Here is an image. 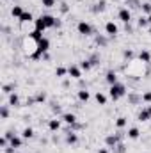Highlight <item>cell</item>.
I'll return each instance as SVG.
<instances>
[{
  "instance_id": "cell-1",
  "label": "cell",
  "mask_w": 151,
  "mask_h": 153,
  "mask_svg": "<svg viewBox=\"0 0 151 153\" xmlns=\"http://www.w3.org/2000/svg\"><path fill=\"white\" fill-rule=\"evenodd\" d=\"M109 94H110V98L112 100H119V98H123L124 94H126V87L123 85V84H114L110 85V89H109Z\"/></svg>"
},
{
  "instance_id": "cell-2",
  "label": "cell",
  "mask_w": 151,
  "mask_h": 153,
  "mask_svg": "<svg viewBox=\"0 0 151 153\" xmlns=\"http://www.w3.org/2000/svg\"><path fill=\"white\" fill-rule=\"evenodd\" d=\"M36 45H38V50H36V53H32V59H39L41 53H46V52L50 50V39L48 38H43L39 43H36Z\"/></svg>"
},
{
  "instance_id": "cell-3",
  "label": "cell",
  "mask_w": 151,
  "mask_h": 153,
  "mask_svg": "<svg viewBox=\"0 0 151 153\" xmlns=\"http://www.w3.org/2000/svg\"><path fill=\"white\" fill-rule=\"evenodd\" d=\"M76 30H78L82 36H91V34H93V27H91L87 22H80V23L76 25Z\"/></svg>"
},
{
  "instance_id": "cell-4",
  "label": "cell",
  "mask_w": 151,
  "mask_h": 153,
  "mask_svg": "<svg viewBox=\"0 0 151 153\" xmlns=\"http://www.w3.org/2000/svg\"><path fill=\"white\" fill-rule=\"evenodd\" d=\"M41 16H43V20H44V23H46L48 29H52V27H61V22H59L57 18H53V16H50V14H41Z\"/></svg>"
},
{
  "instance_id": "cell-5",
  "label": "cell",
  "mask_w": 151,
  "mask_h": 153,
  "mask_svg": "<svg viewBox=\"0 0 151 153\" xmlns=\"http://www.w3.org/2000/svg\"><path fill=\"white\" fill-rule=\"evenodd\" d=\"M117 16H119V20H121L123 23H128V22L132 20V13H130V9H128V7H123V9H119Z\"/></svg>"
},
{
  "instance_id": "cell-6",
  "label": "cell",
  "mask_w": 151,
  "mask_h": 153,
  "mask_svg": "<svg viewBox=\"0 0 151 153\" xmlns=\"http://www.w3.org/2000/svg\"><path fill=\"white\" fill-rule=\"evenodd\" d=\"M119 141H121V135H109V137L105 139V144H107L109 148H115V146L119 144Z\"/></svg>"
},
{
  "instance_id": "cell-7",
  "label": "cell",
  "mask_w": 151,
  "mask_h": 153,
  "mask_svg": "<svg viewBox=\"0 0 151 153\" xmlns=\"http://www.w3.org/2000/svg\"><path fill=\"white\" fill-rule=\"evenodd\" d=\"M105 32H107V34H109L110 38H114V36H115V34L119 32V29H117V25H115L114 22H109V23L105 25Z\"/></svg>"
},
{
  "instance_id": "cell-8",
  "label": "cell",
  "mask_w": 151,
  "mask_h": 153,
  "mask_svg": "<svg viewBox=\"0 0 151 153\" xmlns=\"http://www.w3.org/2000/svg\"><path fill=\"white\" fill-rule=\"evenodd\" d=\"M68 75L71 76V78H80V76H82V68H78V66H70V68H68Z\"/></svg>"
},
{
  "instance_id": "cell-9",
  "label": "cell",
  "mask_w": 151,
  "mask_h": 153,
  "mask_svg": "<svg viewBox=\"0 0 151 153\" xmlns=\"http://www.w3.org/2000/svg\"><path fill=\"white\" fill-rule=\"evenodd\" d=\"M34 27H36V30H41V32H44L48 27H46V23H44V20H43V16H39L34 20Z\"/></svg>"
},
{
  "instance_id": "cell-10",
  "label": "cell",
  "mask_w": 151,
  "mask_h": 153,
  "mask_svg": "<svg viewBox=\"0 0 151 153\" xmlns=\"http://www.w3.org/2000/svg\"><path fill=\"white\" fill-rule=\"evenodd\" d=\"M137 119H139V121H150L151 119V109H142V111L139 112V116H137Z\"/></svg>"
},
{
  "instance_id": "cell-11",
  "label": "cell",
  "mask_w": 151,
  "mask_h": 153,
  "mask_svg": "<svg viewBox=\"0 0 151 153\" xmlns=\"http://www.w3.org/2000/svg\"><path fill=\"white\" fill-rule=\"evenodd\" d=\"M9 143H11V148H14V150H16V148H21V144H23V139H21V137H18V135H14V137H13Z\"/></svg>"
},
{
  "instance_id": "cell-12",
  "label": "cell",
  "mask_w": 151,
  "mask_h": 153,
  "mask_svg": "<svg viewBox=\"0 0 151 153\" xmlns=\"http://www.w3.org/2000/svg\"><path fill=\"white\" fill-rule=\"evenodd\" d=\"M29 38L32 39V41H36V43H39V41L44 38V36H43V32H41V30H36V29H34V30L29 34Z\"/></svg>"
},
{
  "instance_id": "cell-13",
  "label": "cell",
  "mask_w": 151,
  "mask_h": 153,
  "mask_svg": "<svg viewBox=\"0 0 151 153\" xmlns=\"http://www.w3.org/2000/svg\"><path fill=\"white\" fill-rule=\"evenodd\" d=\"M105 80L110 84V85H114V84H117V73L115 71H109L107 75H105Z\"/></svg>"
},
{
  "instance_id": "cell-14",
  "label": "cell",
  "mask_w": 151,
  "mask_h": 153,
  "mask_svg": "<svg viewBox=\"0 0 151 153\" xmlns=\"http://www.w3.org/2000/svg\"><path fill=\"white\" fill-rule=\"evenodd\" d=\"M62 121H64V123H68V125H75V123H76V116L75 114H70V112H68V114H62Z\"/></svg>"
},
{
  "instance_id": "cell-15",
  "label": "cell",
  "mask_w": 151,
  "mask_h": 153,
  "mask_svg": "<svg viewBox=\"0 0 151 153\" xmlns=\"http://www.w3.org/2000/svg\"><path fill=\"white\" fill-rule=\"evenodd\" d=\"M48 128H50L52 132L59 130V128H61V119H50V121H48Z\"/></svg>"
},
{
  "instance_id": "cell-16",
  "label": "cell",
  "mask_w": 151,
  "mask_h": 153,
  "mask_svg": "<svg viewBox=\"0 0 151 153\" xmlns=\"http://www.w3.org/2000/svg\"><path fill=\"white\" fill-rule=\"evenodd\" d=\"M18 20H20L21 23H27V22H34V16H32V13H27V11H25Z\"/></svg>"
},
{
  "instance_id": "cell-17",
  "label": "cell",
  "mask_w": 151,
  "mask_h": 153,
  "mask_svg": "<svg viewBox=\"0 0 151 153\" xmlns=\"http://www.w3.org/2000/svg\"><path fill=\"white\" fill-rule=\"evenodd\" d=\"M66 143H68V144H76V143H78V135H76L75 132H70V134L66 135Z\"/></svg>"
},
{
  "instance_id": "cell-18",
  "label": "cell",
  "mask_w": 151,
  "mask_h": 153,
  "mask_svg": "<svg viewBox=\"0 0 151 153\" xmlns=\"http://www.w3.org/2000/svg\"><path fill=\"white\" fill-rule=\"evenodd\" d=\"M89 98H91L89 91H85V89L78 91V100H80V102H89Z\"/></svg>"
},
{
  "instance_id": "cell-19",
  "label": "cell",
  "mask_w": 151,
  "mask_h": 153,
  "mask_svg": "<svg viewBox=\"0 0 151 153\" xmlns=\"http://www.w3.org/2000/svg\"><path fill=\"white\" fill-rule=\"evenodd\" d=\"M21 137H23V139H32V137H34V130H32L30 126L23 128V132H21Z\"/></svg>"
},
{
  "instance_id": "cell-20",
  "label": "cell",
  "mask_w": 151,
  "mask_h": 153,
  "mask_svg": "<svg viewBox=\"0 0 151 153\" xmlns=\"http://www.w3.org/2000/svg\"><path fill=\"white\" fill-rule=\"evenodd\" d=\"M139 59H141L142 62H150L151 61V53L148 52V50H142V52L139 53Z\"/></svg>"
},
{
  "instance_id": "cell-21",
  "label": "cell",
  "mask_w": 151,
  "mask_h": 153,
  "mask_svg": "<svg viewBox=\"0 0 151 153\" xmlns=\"http://www.w3.org/2000/svg\"><path fill=\"white\" fill-rule=\"evenodd\" d=\"M23 13H25V11H23V9H21V7H20V5H14V7H13V9H11V14H13V16H14V18H20V16H21V14H23Z\"/></svg>"
},
{
  "instance_id": "cell-22",
  "label": "cell",
  "mask_w": 151,
  "mask_h": 153,
  "mask_svg": "<svg viewBox=\"0 0 151 153\" xmlns=\"http://www.w3.org/2000/svg\"><path fill=\"white\" fill-rule=\"evenodd\" d=\"M139 135H141L139 128H135V126H133V128H130V130H128V137H130V139H139Z\"/></svg>"
},
{
  "instance_id": "cell-23",
  "label": "cell",
  "mask_w": 151,
  "mask_h": 153,
  "mask_svg": "<svg viewBox=\"0 0 151 153\" xmlns=\"http://www.w3.org/2000/svg\"><path fill=\"white\" fill-rule=\"evenodd\" d=\"M94 98H96V102H98L100 105H105V103H107V96H105L103 93H96Z\"/></svg>"
},
{
  "instance_id": "cell-24",
  "label": "cell",
  "mask_w": 151,
  "mask_h": 153,
  "mask_svg": "<svg viewBox=\"0 0 151 153\" xmlns=\"http://www.w3.org/2000/svg\"><path fill=\"white\" fill-rule=\"evenodd\" d=\"M18 103H20L18 94H16V93H11V94H9V105H18Z\"/></svg>"
},
{
  "instance_id": "cell-25",
  "label": "cell",
  "mask_w": 151,
  "mask_h": 153,
  "mask_svg": "<svg viewBox=\"0 0 151 153\" xmlns=\"http://www.w3.org/2000/svg\"><path fill=\"white\" fill-rule=\"evenodd\" d=\"M0 116H2V119H7V117H9V109H7V105H2V107H0Z\"/></svg>"
},
{
  "instance_id": "cell-26",
  "label": "cell",
  "mask_w": 151,
  "mask_h": 153,
  "mask_svg": "<svg viewBox=\"0 0 151 153\" xmlns=\"http://www.w3.org/2000/svg\"><path fill=\"white\" fill-rule=\"evenodd\" d=\"M115 126H117V128H124V126H126V117H123V116H121V117H117Z\"/></svg>"
},
{
  "instance_id": "cell-27",
  "label": "cell",
  "mask_w": 151,
  "mask_h": 153,
  "mask_svg": "<svg viewBox=\"0 0 151 153\" xmlns=\"http://www.w3.org/2000/svg\"><path fill=\"white\" fill-rule=\"evenodd\" d=\"M105 9V0H100V4L94 5V13H101Z\"/></svg>"
},
{
  "instance_id": "cell-28",
  "label": "cell",
  "mask_w": 151,
  "mask_h": 153,
  "mask_svg": "<svg viewBox=\"0 0 151 153\" xmlns=\"http://www.w3.org/2000/svg\"><path fill=\"white\" fill-rule=\"evenodd\" d=\"M91 66H93V62H91V61H82V62H80V68H82V70H85V71H87V70H91Z\"/></svg>"
},
{
  "instance_id": "cell-29",
  "label": "cell",
  "mask_w": 151,
  "mask_h": 153,
  "mask_svg": "<svg viewBox=\"0 0 151 153\" xmlns=\"http://www.w3.org/2000/svg\"><path fill=\"white\" fill-rule=\"evenodd\" d=\"M142 13H144V14H148V16L151 14V4H150V2L142 4Z\"/></svg>"
},
{
  "instance_id": "cell-30",
  "label": "cell",
  "mask_w": 151,
  "mask_h": 153,
  "mask_svg": "<svg viewBox=\"0 0 151 153\" xmlns=\"http://www.w3.org/2000/svg\"><path fill=\"white\" fill-rule=\"evenodd\" d=\"M66 73H68V70H66V68H62V66H59V68L55 70V75H57V76H64Z\"/></svg>"
},
{
  "instance_id": "cell-31",
  "label": "cell",
  "mask_w": 151,
  "mask_h": 153,
  "mask_svg": "<svg viewBox=\"0 0 151 153\" xmlns=\"http://www.w3.org/2000/svg\"><path fill=\"white\" fill-rule=\"evenodd\" d=\"M148 23H150V22H148L146 16H141V18H139V27H146Z\"/></svg>"
},
{
  "instance_id": "cell-32",
  "label": "cell",
  "mask_w": 151,
  "mask_h": 153,
  "mask_svg": "<svg viewBox=\"0 0 151 153\" xmlns=\"http://www.w3.org/2000/svg\"><path fill=\"white\" fill-rule=\"evenodd\" d=\"M142 102H146V103L151 102V91H146V93L142 94Z\"/></svg>"
},
{
  "instance_id": "cell-33",
  "label": "cell",
  "mask_w": 151,
  "mask_h": 153,
  "mask_svg": "<svg viewBox=\"0 0 151 153\" xmlns=\"http://www.w3.org/2000/svg\"><path fill=\"white\" fill-rule=\"evenodd\" d=\"M41 4H43L44 7H53V5H55V0H41Z\"/></svg>"
},
{
  "instance_id": "cell-34",
  "label": "cell",
  "mask_w": 151,
  "mask_h": 153,
  "mask_svg": "<svg viewBox=\"0 0 151 153\" xmlns=\"http://www.w3.org/2000/svg\"><path fill=\"white\" fill-rule=\"evenodd\" d=\"M2 89H4V93H9V94H11V93H13L11 89H14V85H13V84H7V85H4Z\"/></svg>"
},
{
  "instance_id": "cell-35",
  "label": "cell",
  "mask_w": 151,
  "mask_h": 153,
  "mask_svg": "<svg viewBox=\"0 0 151 153\" xmlns=\"http://www.w3.org/2000/svg\"><path fill=\"white\" fill-rule=\"evenodd\" d=\"M44 100H46V94H44V93H38L36 102H44Z\"/></svg>"
},
{
  "instance_id": "cell-36",
  "label": "cell",
  "mask_w": 151,
  "mask_h": 153,
  "mask_svg": "<svg viewBox=\"0 0 151 153\" xmlns=\"http://www.w3.org/2000/svg\"><path fill=\"white\" fill-rule=\"evenodd\" d=\"M7 141H9V139H7V137L4 135V137L0 139V146H2V148H5V146H7Z\"/></svg>"
},
{
  "instance_id": "cell-37",
  "label": "cell",
  "mask_w": 151,
  "mask_h": 153,
  "mask_svg": "<svg viewBox=\"0 0 151 153\" xmlns=\"http://www.w3.org/2000/svg\"><path fill=\"white\" fill-rule=\"evenodd\" d=\"M96 43H98V45H107V39H105V38H100V36H98V38H96Z\"/></svg>"
},
{
  "instance_id": "cell-38",
  "label": "cell",
  "mask_w": 151,
  "mask_h": 153,
  "mask_svg": "<svg viewBox=\"0 0 151 153\" xmlns=\"http://www.w3.org/2000/svg\"><path fill=\"white\" fill-rule=\"evenodd\" d=\"M124 57H126V59H132V57H133V52H132V50H124Z\"/></svg>"
},
{
  "instance_id": "cell-39",
  "label": "cell",
  "mask_w": 151,
  "mask_h": 153,
  "mask_svg": "<svg viewBox=\"0 0 151 153\" xmlns=\"http://www.w3.org/2000/svg\"><path fill=\"white\" fill-rule=\"evenodd\" d=\"M115 148H117V152H119V153H123V152H124V146H123V144H121V143H119V144H117V146H115Z\"/></svg>"
},
{
  "instance_id": "cell-40",
  "label": "cell",
  "mask_w": 151,
  "mask_h": 153,
  "mask_svg": "<svg viewBox=\"0 0 151 153\" xmlns=\"http://www.w3.org/2000/svg\"><path fill=\"white\" fill-rule=\"evenodd\" d=\"M98 153H109V150L107 148H101V150H98Z\"/></svg>"
},
{
  "instance_id": "cell-41",
  "label": "cell",
  "mask_w": 151,
  "mask_h": 153,
  "mask_svg": "<svg viewBox=\"0 0 151 153\" xmlns=\"http://www.w3.org/2000/svg\"><path fill=\"white\" fill-rule=\"evenodd\" d=\"M148 22H150V23H151V14H150V16H148Z\"/></svg>"
},
{
  "instance_id": "cell-42",
  "label": "cell",
  "mask_w": 151,
  "mask_h": 153,
  "mask_svg": "<svg viewBox=\"0 0 151 153\" xmlns=\"http://www.w3.org/2000/svg\"><path fill=\"white\" fill-rule=\"evenodd\" d=\"M148 30H150V34H151V25H150V29H148Z\"/></svg>"
}]
</instances>
